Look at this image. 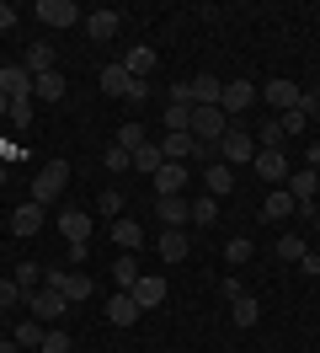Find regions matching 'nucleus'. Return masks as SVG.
<instances>
[{"mask_svg": "<svg viewBox=\"0 0 320 353\" xmlns=\"http://www.w3.org/2000/svg\"><path fill=\"white\" fill-rule=\"evenodd\" d=\"M43 289H54V294H64L70 305H81V300H91V279L85 273H70V268H43Z\"/></svg>", "mask_w": 320, "mask_h": 353, "instance_id": "nucleus-1", "label": "nucleus"}, {"mask_svg": "<svg viewBox=\"0 0 320 353\" xmlns=\"http://www.w3.org/2000/svg\"><path fill=\"white\" fill-rule=\"evenodd\" d=\"M187 134L198 139V145H213V150H219V139L230 134V118H224L219 108H192V129Z\"/></svg>", "mask_w": 320, "mask_h": 353, "instance_id": "nucleus-2", "label": "nucleus"}, {"mask_svg": "<svg viewBox=\"0 0 320 353\" xmlns=\"http://www.w3.org/2000/svg\"><path fill=\"white\" fill-rule=\"evenodd\" d=\"M64 182H70V166H64V161H48V166L32 176V203H43V209H48V203H59Z\"/></svg>", "mask_w": 320, "mask_h": 353, "instance_id": "nucleus-3", "label": "nucleus"}, {"mask_svg": "<svg viewBox=\"0 0 320 353\" xmlns=\"http://www.w3.org/2000/svg\"><path fill=\"white\" fill-rule=\"evenodd\" d=\"M219 161H224L230 172H235V166H251V161H256V139L246 129H235V123H230V134L219 139Z\"/></svg>", "mask_w": 320, "mask_h": 353, "instance_id": "nucleus-4", "label": "nucleus"}, {"mask_svg": "<svg viewBox=\"0 0 320 353\" xmlns=\"http://www.w3.org/2000/svg\"><path fill=\"white\" fill-rule=\"evenodd\" d=\"M256 102H267L273 118H277V112L299 108V86H294V81H267V86H256Z\"/></svg>", "mask_w": 320, "mask_h": 353, "instance_id": "nucleus-5", "label": "nucleus"}, {"mask_svg": "<svg viewBox=\"0 0 320 353\" xmlns=\"http://www.w3.org/2000/svg\"><path fill=\"white\" fill-rule=\"evenodd\" d=\"M251 102H256V86H251V81H224V91H219V112H224V118L246 112Z\"/></svg>", "mask_w": 320, "mask_h": 353, "instance_id": "nucleus-6", "label": "nucleus"}, {"mask_svg": "<svg viewBox=\"0 0 320 353\" xmlns=\"http://www.w3.org/2000/svg\"><path fill=\"white\" fill-rule=\"evenodd\" d=\"M182 188H187V166H182V161H166V166L155 172V199H182Z\"/></svg>", "mask_w": 320, "mask_h": 353, "instance_id": "nucleus-7", "label": "nucleus"}, {"mask_svg": "<svg viewBox=\"0 0 320 353\" xmlns=\"http://www.w3.org/2000/svg\"><path fill=\"white\" fill-rule=\"evenodd\" d=\"M27 305H32V321H59L64 310H70V300L54 294V289H38V294H27Z\"/></svg>", "mask_w": 320, "mask_h": 353, "instance_id": "nucleus-8", "label": "nucleus"}, {"mask_svg": "<svg viewBox=\"0 0 320 353\" xmlns=\"http://www.w3.org/2000/svg\"><path fill=\"white\" fill-rule=\"evenodd\" d=\"M32 11H38V17H43L48 27H75V22H81V11H75V0H38Z\"/></svg>", "mask_w": 320, "mask_h": 353, "instance_id": "nucleus-9", "label": "nucleus"}, {"mask_svg": "<svg viewBox=\"0 0 320 353\" xmlns=\"http://www.w3.org/2000/svg\"><path fill=\"white\" fill-rule=\"evenodd\" d=\"M128 294L139 300V310H155L160 300H166V279H160V273H139V284L128 289Z\"/></svg>", "mask_w": 320, "mask_h": 353, "instance_id": "nucleus-10", "label": "nucleus"}, {"mask_svg": "<svg viewBox=\"0 0 320 353\" xmlns=\"http://www.w3.org/2000/svg\"><path fill=\"white\" fill-rule=\"evenodd\" d=\"M21 70L38 81V75H48V70H59V48L54 43H32L27 48V59H21Z\"/></svg>", "mask_w": 320, "mask_h": 353, "instance_id": "nucleus-11", "label": "nucleus"}, {"mask_svg": "<svg viewBox=\"0 0 320 353\" xmlns=\"http://www.w3.org/2000/svg\"><path fill=\"white\" fill-rule=\"evenodd\" d=\"M43 225H48V209H43V203H32V199L11 214V230H17V236H38Z\"/></svg>", "mask_w": 320, "mask_h": 353, "instance_id": "nucleus-12", "label": "nucleus"}, {"mask_svg": "<svg viewBox=\"0 0 320 353\" xmlns=\"http://www.w3.org/2000/svg\"><path fill=\"white\" fill-rule=\"evenodd\" d=\"M139 316H145V310H139V300H134V294H123V289L107 300V321H112V327H134Z\"/></svg>", "mask_w": 320, "mask_h": 353, "instance_id": "nucleus-13", "label": "nucleus"}, {"mask_svg": "<svg viewBox=\"0 0 320 353\" xmlns=\"http://www.w3.org/2000/svg\"><path fill=\"white\" fill-rule=\"evenodd\" d=\"M155 214H160L166 230H182V225L192 220V203L187 199H155Z\"/></svg>", "mask_w": 320, "mask_h": 353, "instance_id": "nucleus-14", "label": "nucleus"}, {"mask_svg": "<svg viewBox=\"0 0 320 353\" xmlns=\"http://www.w3.org/2000/svg\"><path fill=\"white\" fill-rule=\"evenodd\" d=\"M230 188H235V172L224 166V161H213V166H203V193H209V199H224Z\"/></svg>", "mask_w": 320, "mask_h": 353, "instance_id": "nucleus-15", "label": "nucleus"}, {"mask_svg": "<svg viewBox=\"0 0 320 353\" xmlns=\"http://www.w3.org/2000/svg\"><path fill=\"white\" fill-rule=\"evenodd\" d=\"M0 91H6L11 102H17V97H32V75L21 65H0Z\"/></svg>", "mask_w": 320, "mask_h": 353, "instance_id": "nucleus-16", "label": "nucleus"}, {"mask_svg": "<svg viewBox=\"0 0 320 353\" xmlns=\"http://www.w3.org/2000/svg\"><path fill=\"white\" fill-rule=\"evenodd\" d=\"M219 91H224V81L203 70V75L192 81V108H219Z\"/></svg>", "mask_w": 320, "mask_h": 353, "instance_id": "nucleus-17", "label": "nucleus"}, {"mask_svg": "<svg viewBox=\"0 0 320 353\" xmlns=\"http://www.w3.org/2000/svg\"><path fill=\"white\" fill-rule=\"evenodd\" d=\"M59 230H64V241H70V246H75V241H91V214L64 209V214H59Z\"/></svg>", "mask_w": 320, "mask_h": 353, "instance_id": "nucleus-18", "label": "nucleus"}, {"mask_svg": "<svg viewBox=\"0 0 320 353\" xmlns=\"http://www.w3.org/2000/svg\"><path fill=\"white\" fill-rule=\"evenodd\" d=\"M139 273H145V268H139V257H134V252H118V263H112V284L128 294V289L139 284Z\"/></svg>", "mask_w": 320, "mask_h": 353, "instance_id": "nucleus-19", "label": "nucleus"}, {"mask_svg": "<svg viewBox=\"0 0 320 353\" xmlns=\"http://www.w3.org/2000/svg\"><path fill=\"white\" fill-rule=\"evenodd\" d=\"M256 176H267V182H283L288 176V161H283V150H256Z\"/></svg>", "mask_w": 320, "mask_h": 353, "instance_id": "nucleus-20", "label": "nucleus"}, {"mask_svg": "<svg viewBox=\"0 0 320 353\" xmlns=\"http://www.w3.org/2000/svg\"><path fill=\"white\" fill-rule=\"evenodd\" d=\"M118 27H123L118 11H91V17H85V38H96V43H102V38H112Z\"/></svg>", "mask_w": 320, "mask_h": 353, "instance_id": "nucleus-21", "label": "nucleus"}, {"mask_svg": "<svg viewBox=\"0 0 320 353\" xmlns=\"http://www.w3.org/2000/svg\"><path fill=\"white\" fill-rule=\"evenodd\" d=\"M262 214H267V220H294V193H288V188H273V193L262 199Z\"/></svg>", "mask_w": 320, "mask_h": 353, "instance_id": "nucleus-22", "label": "nucleus"}, {"mask_svg": "<svg viewBox=\"0 0 320 353\" xmlns=\"http://www.w3.org/2000/svg\"><path fill=\"white\" fill-rule=\"evenodd\" d=\"M187 252H192L187 230H160V257H166V263H182Z\"/></svg>", "mask_w": 320, "mask_h": 353, "instance_id": "nucleus-23", "label": "nucleus"}, {"mask_svg": "<svg viewBox=\"0 0 320 353\" xmlns=\"http://www.w3.org/2000/svg\"><path fill=\"white\" fill-rule=\"evenodd\" d=\"M123 70L134 75V81H149V70H155V48H128V59H123Z\"/></svg>", "mask_w": 320, "mask_h": 353, "instance_id": "nucleus-24", "label": "nucleus"}, {"mask_svg": "<svg viewBox=\"0 0 320 353\" xmlns=\"http://www.w3.org/2000/svg\"><path fill=\"white\" fill-rule=\"evenodd\" d=\"M64 75L59 70H48V75H38V81H32V97H43V102H64Z\"/></svg>", "mask_w": 320, "mask_h": 353, "instance_id": "nucleus-25", "label": "nucleus"}, {"mask_svg": "<svg viewBox=\"0 0 320 353\" xmlns=\"http://www.w3.org/2000/svg\"><path fill=\"white\" fill-rule=\"evenodd\" d=\"M160 155H166V161H187V155H198V139H192V134H166V139H160Z\"/></svg>", "mask_w": 320, "mask_h": 353, "instance_id": "nucleus-26", "label": "nucleus"}, {"mask_svg": "<svg viewBox=\"0 0 320 353\" xmlns=\"http://www.w3.org/2000/svg\"><path fill=\"white\" fill-rule=\"evenodd\" d=\"M112 241L123 246V252H139V246H145V225H134V220H118V225H112Z\"/></svg>", "mask_w": 320, "mask_h": 353, "instance_id": "nucleus-27", "label": "nucleus"}, {"mask_svg": "<svg viewBox=\"0 0 320 353\" xmlns=\"http://www.w3.org/2000/svg\"><path fill=\"white\" fill-rule=\"evenodd\" d=\"M288 193H294L299 203L315 199V193H320V172H310V166H304V172H294V176H288Z\"/></svg>", "mask_w": 320, "mask_h": 353, "instance_id": "nucleus-28", "label": "nucleus"}, {"mask_svg": "<svg viewBox=\"0 0 320 353\" xmlns=\"http://www.w3.org/2000/svg\"><path fill=\"white\" fill-rule=\"evenodd\" d=\"M160 166H166V155H160V145H155V139H149V145H139V150H134V172H160Z\"/></svg>", "mask_w": 320, "mask_h": 353, "instance_id": "nucleus-29", "label": "nucleus"}, {"mask_svg": "<svg viewBox=\"0 0 320 353\" xmlns=\"http://www.w3.org/2000/svg\"><path fill=\"white\" fill-rule=\"evenodd\" d=\"M304 252H310V241H304V236H299V230H288V236H283V241H277V257H283V263H304Z\"/></svg>", "mask_w": 320, "mask_h": 353, "instance_id": "nucleus-30", "label": "nucleus"}, {"mask_svg": "<svg viewBox=\"0 0 320 353\" xmlns=\"http://www.w3.org/2000/svg\"><path fill=\"white\" fill-rule=\"evenodd\" d=\"M230 316H235V327H256V321H262V305H256L251 294H240V300H230Z\"/></svg>", "mask_w": 320, "mask_h": 353, "instance_id": "nucleus-31", "label": "nucleus"}, {"mask_svg": "<svg viewBox=\"0 0 320 353\" xmlns=\"http://www.w3.org/2000/svg\"><path fill=\"white\" fill-rule=\"evenodd\" d=\"M11 279H17L21 294H38V289H43V268H38V263H17V273H11Z\"/></svg>", "mask_w": 320, "mask_h": 353, "instance_id": "nucleus-32", "label": "nucleus"}, {"mask_svg": "<svg viewBox=\"0 0 320 353\" xmlns=\"http://www.w3.org/2000/svg\"><path fill=\"white\" fill-rule=\"evenodd\" d=\"M128 81H134V75H128L123 65H107V70H102V91H107V97H123Z\"/></svg>", "mask_w": 320, "mask_h": 353, "instance_id": "nucleus-33", "label": "nucleus"}, {"mask_svg": "<svg viewBox=\"0 0 320 353\" xmlns=\"http://www.w3.org/2000/svg\"><path fill=\"white\" fill-rule=\"evenodd\" d=\"M118 145H123L128 155L139 150V145H149V139H145V123H118Z\"/></svg>", "mask_w": 320, "mask_h": 353, "instance_id": "nucleus-34", "label": "nucleus"}, {"mask_svg": "<svg viewBox=\"0 0 320 353\" xmlns=\"http://www.w3.org/2000/svg\"><path fill=\"white\" fill-rule=\"evenodd\" d=\"M43 337H48V332H43L38 321H21V327H17V348H32V353H38Z\"/></svg>", "mask_w": 320, "mask_h": 353, "instance_id": "nucleus-35", "label": "nucleus"}, {"mask_svg": "<svg viewBox=\"0 0 320 353\" xmlns=\"http://www.w3.org/2000/svg\"><path fill=\"white\" fill-rule=\"evenodd\" d=\"M277 145H283V123H277V118H267V123H262V134H256V150H277Z\"/></svg>", "mask_w": 320, "mask_h": 353, "instance_id": "nucleus-36", "label": "nucleus"}, {"mask_svg": "<svg viewBox=\"0 0 320 353\" xmlns=\"http://www.w3.org/2000/svg\"><path fill=\"white\" fill-rule=\"evenodd\" d=\"M192 220H198V225H213V220H219V199H209V193H203V199H192Z\"/></svg>", "mask_w": 320, "mask_h": 353, "instance_id": "nucleus-37", "label": "nucleus"}, {"mask_svg": "<svg viewBox=\"0 0 320 353\" xmlns=\"http://www.w3.org/2000/svg\"><path fill=\"white\" fill-rule=\"evenodd\" d=\"M6 118H11V129H27V123H32V97H17Z\"/></svg>", "mask_w": 320, "mask_h": 353, "instance_id": "nucleus-38", "label": "nucleus"}, {"mask_svg": "<svg viewBox=\"0 0 320 353\" xmlns=\"http://www.w3.org/2000/svg\"><path fill=\"white\" fill-rule=\"evenodd\" d=\"M277 123H283V139H288V134H304V129H310V118H304V112H299V108L277 112Z\"/></svg>", "mask_w": 320, "mask_h": 353, "instance_id": "nucleus-39", "label": "nucleus"}, {"mask_svg": "<svg viewBox=\"0 0 320 353\" xmlns=\"http://www.w3.org/2000/svg\"><path fill=\"white\" fill-rule=\"evenodd\" d=\"M128 166H134V155L123 145H107V172H128Z\"/></svg>", "mask_w": 320, "mask_h": 353, "instance_id": "nucleus-40", "label": "nucleus"}, {"mask_svg": "<svg viewBox=\"0 0 320 353\" xmlns=\"http://www.w3.org/2000/svg\"><path fill=\"white\" fill-rule=\"evenodd\" d=\"M38 353H70V332H59V327H54L48 337H43V348H38Z\"/></svg>", "mask_w": 320, "mask_h": 353, "instance_id": "nucleus-41", "label": "nucleus"}, {"mask_svg": "<svg viewBox=\"0 0 320 353\" xmlns=\"http://www.w3.org/2000/svg\"><path fill=\"white\" fill-rule=\"evenodd\" d=\"M251 252H256L251 241H230V246H224V257H230V263H251Z\"/></svg>", "mask_w": 320, "mask_h": 353, "instance_id": "nucleus-42", "label": "nucleus"}, {"mask_svg": "<svg viewBox=\"0 0 320 353\" xmlns=\"http://www.w3.org/2000/svg\"><path fill=\"white\" fill-rule=\"evenodd\" d=\"M123 102H134V108H139V102H149V81H128Z\"/></svg>", "mask_w": 320, "mask_h": 353, "instance_id": "nucleus-43", "label": "nucleus"}, {"mask_svg": "<svg viewBox=\"0 0 320 353\" xmlns=\"http://www.w3.org/2000/svg\"><path fill=\"white\" fill-rule=\"evenodd\" d=\"M166 102H182V108H192V81H176V86L166 91Z\"/></svg>", "mask_w": 320, "mask_h": 353, "instance_id": "nucleus-44", "label": "nucleus"}, {"mask_svg": "<svg viewBox=\"0 0 320 353\" xmlns=\"http://www.w3.org/2000/svg\"><path fill=\"white\" fill-rule=\"evenodd\" d=\"M17 300H21L17 279H0V310H6V305H17Z\"/></svg>", "mask_w": 320, "mask_h": 353, "instance_id": "nucleus-45", "label": "nucleus"}, {"mask_svg": "<svg viewBox=\"0 0 320 353\" xmlns=\"http://www.w3.org/2000/svg\"><path fill=\"white\" fill-rule=\"evenodd\" d=\"M102 214H123V193H118V188L102 193Z\"/></svg>", "mask_w": 320, "mask_h": 353, "instance_id": "nucleus-46", "label": "nucleus"}, {"mask_svg": "<svg viewBox=\"0 0 320 353\" xmlns=\"http://www.w3.org/2000/svg\"><path fill=\"white\" fill-rule=\"evenodd\" d=\"M299 112L315 118V112H320V91H299Z\"/></svg>", "mask_w": 320, "mask_h": 353, "instance_id": "nucleus-47", "label": "nucleus"}, {"mask_svg": "<svg viewBox=\"0 0 320 353\" xmlns=\"http://www.w3.org/2000/svg\"><path fill=\"white\" fill-rule=\"evenodd\" d=\"M299 273H310V279H320V252H304V263H299Z\"/></svg>", "mask_w": 320, "mask_h": 353, "instance_id": "nucleus-48", "label": "nucleus"}, {"mask_svg": "<svg viewBox=\"0 0 320 353\" xmlns=\"http://www.w3.org/2000/svg\"><path fill=\"white\" fill-rule=\"evenodd\" d=\"M6 27H17V6H11V0H0V32H6Z\"/></svg>", "mask_w": 320, "mask_h": 353, "instance_id": "nucleus-49", "label": "nucleus"}, {"mask_svg": "<svg viewBox=\"0 0 320 353\" xmlns=\"http://www.w3.org/2000/svg\"><path fill=\"white\" fill-rule=\"evenodd\" d=\"M0 353H21V348H17V337H0Z\"/></svg>", "mask_w": 320, "mask_h": 353, "instance_id": "nucleus-50", "label": "nucleus"}, {"mask_svg": "<svg viewBox=\"0 0 320 353\" xmlns=\"http://www.w3.org/2000/svg\"><path fill=\"white\" fill-rule=\"evenodd\" d=\"M315 166H320V139L310 145V172H315Z\"/></svg>", "mask_w": 320, "mask_h": 353, "instance_id": "nucleus-51", "label": "nucleus"}, {"mask_svg": "<svg viewBox=\"0 0 320 353\" xmlns=\"http://www.w3.org/2000/svg\"><path fill=\"white\" fill-rule=\"evenodd\" d=\"M6 112H11V97H6V91H0V118H6Z\"/></svg>", "mask_w": 320, "mask_h": 353, "instance_id": "nucleus-52", "label": "nucleus"}, {"mask_svg": "<svg viewBox=\"0 0 320 353\" xmlns=\"http://www.w3.org/2000/svg\"><path fill=\"white\" fill-rule=\"evenodd\" d=\"M6 176H11V161H0V188H6Z\"/></svg>", "mask_w": 320, "mask_h": 353, "instance_id": "nucleus-53", "label": "nucleus"}, {"mask_svg": "<svg viewBox=\"0 0 320 353\" xmlns=\"http://www.w3.org/2000/svg\"><path fill=\"white\" fill-rule=\"evenodd\" d=\"M315 236H320V214H315Z\"/></svg>", "mask_w": 320, "mask_h": 353, "instance_id": "nucleus-54", "label": "nucleus"}]
</instances>
